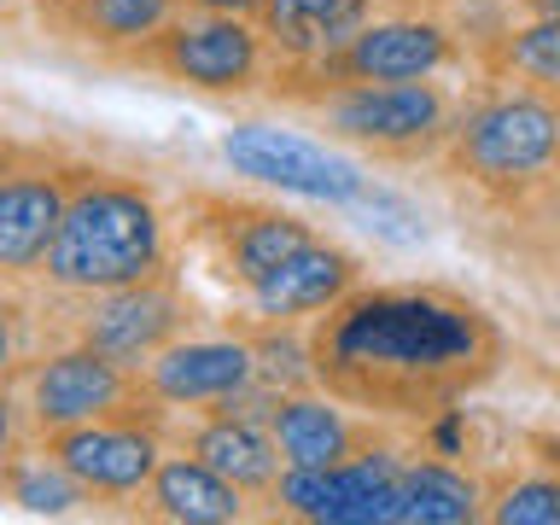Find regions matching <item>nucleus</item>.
Instances as JSON below:
<instances>
[{
  "instance_id": "nucleus-1",
  "label": "nucleus",
  "mask_w": 560,
  "mask_h": 525,
  "mask_svg": "<svg viewBox=\"0 0 560 525\" xmlns=\"http://www.w3.org/2000/svg\"><path fill=\"white\" fill-rule=\"evenodd\" d=\"M310 380L374 420H438L502 374L508 339L479 298L397 280L357 287L304 327Z\"/></svg>"
},
{
  "instance_id": "nucleus-7",
  "label": "nucleus",
  "mask_w": 560,
  "mask_h": 525,
  "mask_svg": "<svg viewBox=\"0 0 560 525\" xmlns=\"http://www.w3.org/2000/svg\"><path fill=\"white\" fill-rule=\"evenodd\" d=\"M217 152L240 182L292 192V199L310 205H362L368 187H374V175L350 147L327 135L280 129V122H234V129H222Z\"/></svg>"
},
{
  "instance_id": "nucleus-21",
  "label": "nucleus",
  "mask_w": 560,
  "mask_h": 525,
  "mask_svg": "<svg viewBox=\"0 0 560 525\" xmlns=\"http://www.w3.org/2000/svg\"><path fill=\"white\" fill-rule=\"evenodd\" d=\"M490 514L485 485L455 462H402L392 525H472Z\"/></svg>"
},
{
  "instance_id": "nucleus-8",
  "label": "nucleus",
  "mask_w": 560,
  "mask_h": 525,
  "mask_svg": "<svg viewBox=\"0 0 560 525\" xmlns=\"http://www.w3.org/2000/svg\"><path fill=\"white\" fill-rule=\"evenodd\" d=\"M187 234L199 240V252L217 262L228 287L252 292L257 280H269L292 252L322 234L310 217H298L287 205L269 199H234V192H192L187 199Z\"/></svg>"
},
{
  "instance_id": "nucleus-6",
  "label": "nucleus",
  "mask_w": 560,
  "mask_h": 525,
  "mask_svg": "<svg viewBox=\"0 0 560 525\" xmlns=\"http://www.w3.org/2000/svg\"><path fill=\"white\" fill-rule=\"evenodd\" d=\"M322 117L327 140H339L357 158H380V164H415V158H438L455 129V100L444 82H350L332 88L327 100L310 105Z\"/></svg>"
},
{
  "instance_id": "nucleus-17",
  "label": "nucleus",
  "mask_w": 560,
  "mask_h": 525,
  "mask_svg": "<svg viewBox=\"0 0 560 525\" xmlns=\"http://www.w3.org/2000/svg\"><path fill=\"white\" fill-rule=\"evenodd\" d=\"M182 450H192L205 467H217L222 479H234L252 502H269L275 479L287 472V455H280L269 420L228 415V409H199V420L182 438Z\"/></svg>"
},
{
  "instance_id": "nucleus-32",
  "label": "nucleus",
  "mask_w": 560,
  "mask_h": 525,
  "mask_svg": "<svg viewBox=\"0 0 560 525\" xmlns=\"http://www.w3.org/2000/svg\"><path fill=\"white\" fill-rule=\"evenodd\" d=\"M0 7H18V0H0Z\"/></svg>"
},
{
  "instance_id": "nucleus-13",
  "label": "nucleus",
  "mask_w": 560,
  "mask_h": 525,
  "mask_svg": "<svg viewBox=\"0 0 560 525\" xmlns=\"http://www.w3.org/2000/svg\"><path fill=\"white\" fill-rule=\"evenodd\" d=\"M88 164H65V158L35 152L30 164L0 175V280H24L47 269L52 234L65 222V205Z\"/></svg>"
},
{
  "instance_id": "nucleus-26",
  "label": "nucleus",
  "mask_w": 560,
  "mask_h": 525,
  "mask_svg": "<svg viewBox=\"0 0 560 525\" xmlns=\"http://www.w3.org/2000/svg\"><path fill=\"white\" fill-rule=\"evenodd\" d=\"M24 420H30V409L12 397V385L0 380V462H7V455L24 444Z\"/></svg>"
},
{
  "instance_id": "nucleus-12",
  "label": "nucleus",
  "mask_w": 560,
  "mask_h": 525,
  "mask_svg": "<svg viewBox=\"0 0 560 525\" xmlns=\"http://www.w3.org/2000/svg\"><path fill=\"white\" fill-rule=\"evenodd\" d=\"M187 322H192V304H187L182 280H175V262H170V269L135 280V287L94 292L77 339L105 350V357H117V362H129V368H147L164 345L182 339Z\"/></svg>"
},
{
  "instance_id": "nucleus-10",
  "label": "nucleus",
  "mask_w": 560,
  "mask_h": 525,
  "mask_svg": "<svg viewBox=\"0 0 560 525\" xmlns=\"http://www.w3.org/2000/svg\"><path fill=\"white\" fill-rule=\"evenodd\" d=\"M397 479L402 455L392 444H362L357 455L327 467H287L269 490V508L304 525H392Z\"/></svg>"
},
{
  "instance_id": "nucleus-31",
  "label": "nucleus",
  "mask_w": 560,
  "mask_h": 525,
  "mask_svg": "<svg viewBox=\"0 0 560 525\" xmlns=\"http://www.w3.org/2000/svg\"><path fill=\"white\" fill-rule=\"evenodd\" d=\"M59 7H77V0H35V12H59Z\"/></svg>"
},
{
  "instance_id": "nucleus-30",
  "label": "nucleus",
  "mask_w": 560,
  "mask_h": 525,
  "mask_svg": "<svg viewBox=\"0 0 560 525\" xmlns=\"http://www.w3.org/2000/svg\"><path fill=\"white\" fill-rule=\"evenodd\" d=\"M525 18H560V0H520Z\"/></svg>"
},
{
  "instance_id": "nucleus-25",
  "label": "nucleus",
  "mask_w": 560,
  "mask_h": 525,
  "mask_svg": "<svg viewBox=\"0 0 560 525\" xmlns=\"http://www.w3.org/2000/svg\"><path fill=\"white\" fill-rule=\"evenodd\" d=\"M18 362H24V304L0 292V380H12Z\"/></svg>"
},
{
  "instance_id": "nucleus-20",
  "label": "nucleus",
  "mask_w": 560,
  "mask_h": 525,
  "mask_svg": "<svg viewBox=\"0 0 560 525\" xmlns=\"http://www.w3.org/2000/svg\"><path fill=\"white\" fill-rule=\"evenodd\" d=\"M175 12H182V0H77V7L42 12V24L52 35H70V42L117 59V52H129L147 35H158Z\"/></svg>"
},
{
  "instance_id": "nucleus-15",
  "label": "nucleus",
  "mask_w": 560,
  "mask_h": 525,
  "mask_svg": "<svg viewBox=\"0 0 560 525\" xmlns=\"http://www.w3.org/2000/svg\"><path fill=\"white\" fill-rule=\"evenodd\" d=\"M368 275V262L350 252V245L315 234L304 252H292L269 280H257L245 292L257 322H275V327H298V322H315L322 310H332L345 292H357Z\"/></svg>"
},
{
  "instance_id": "nucleus-5",
  "label": "nucleus",
  "mask_w": 560,
  "mask_h": 525,
  "mask_svg": "<svg viewBox=\"0 0 560 525\" xmlns=\"http://www.w3.org/2000/svg\"><path fill=\"white\" fill-rule=\"evenodd\" d=\"M117 65L152 70L175 88L210 100H245L262 94L275 77V52L262 42L257 18H228V12H192L182 7L158 35H147L140 47L117 52Z\"/></svg>"
},
{
  "instance_id": "nucleus-19",
  "label": "nucleus",
  "mask_w": 560,
  "mask_h": 525,
  "mask_svg": "<svg viewBox=\"0 0 560 525\" xmlns=\"http://www.w3.org/2000/svg\"><path fill=\"white\" fill-rule=\"evenodd\" d=\"M140 508L170 525H240L252 514V497L234 479H222L217 467H205L192 450H182L158 462L152 485L140 490Z\"/></svg>"
},
{
  "instance_id": "nucleus-24",
  "label": "nucleus",
  "mask_w": 560,
  "mask_h": 525,
  "mask_svg": "<svg viewBox=\"0 0 560 525\" xmlns=\"http://www.w3.org/2000/svg\"><path fill=\"white\" fill-rule=\"evenodd\" d=\"M497 525H560V467L549 472H525V479L502 485L490 497V514Z\"/></svg>"
},
{
  "instance_id": "nucleus-14",
  "label": "nucleus",
  "mask_w": 560,
  "mask_h": 525,
  "mask_svg": "<svg viewBox=\"0 0 560 525\" xmlns=\"http://www.w3.org/2000/svg\"><path fill=\"white\" fill-rule=\"evenodd\" d=\"M140 374L164 409H217L257 380V345L252 332H222V339H187L182 332Z\"/></svg>"
},
{
  "instance_id": "nucleus-29",
  "label": "nucleus",
  "mask_w": 560,
  "mask_h": 525,
  "mask_svg": "<svg viewBox=\"0 0 560 525\" xmlns=\"http://www.w3.org/2000/svg\"><path fill=\"white\" fill-rule=\"evenodd\" d=\"M532 450L542 467H560V438H532Z\"/></svg>"
},
{
  "instance_id": "nucleus-2",
  "label": "nucleus",
  "mask_w": 560,
  "mask_h": 525,
  "mask_svg": "<svg viewBox=\"0 0 560 525\" xmlns=\"http://www.w3.org/2000/svg\"><path fill=\"white\" fill-rule=\"evenodd\" d=\"M158 269H170V222L164 205L135 175L88 170L65 205V222L47 252V280L59 292H117Z\"/></svg>"
},
{
  "instance_id": "nucleus-11",
  "label": "nucleus",
  "mask_w": 560,
  "mask_h": 525,
  "mask_svg": "<svg viewBox=\"0 0 560 525\" xmlns=\"http://www.w3.org/2000/svg\"><path fill=\"white\" fill-rule=\"evenodd\" d=\"M42 444L77 472V485L94 502H129L152 485L158 462H164V438L158 420L147 415H105V420H82V427H59L42 432Z\"/></svg>"
},
{
  "instance_id": "nucleus-4",
  "label": "nucleus",
  "mask_w": 560,
  "mask_h": 525,
  "mask_svg": "<svg viewBox=\"0 0 560 525\" xmlns=\"http://www.w3.org/2000/svg\"><path fill=\"white\" fill-rule=\"evenodd\" d=\"M462 65V42L450 24L438 18H368L339 52L315 65H275V77L262 94L287 100V105H315L332 88L350 82H420V77H444Z\"/></svg>"
},
{
  "instance_id": "nucleus-18",
  "label": "nucleus",
  "mask_w": 560,
  "mask_h": 525,
  "mask_svg": "<svg viewBox=\"0 0 560 525\" xmlns=\"http://www.w3.org/2000/svg\"><path fill=\"white\" fill-rule=\"evenodd\" d=\"M380 0H262L257 30L269 42L275 65H315L327 52H339Z\"/></svg>"
},
{
  "instance_id": "nucleus-28",
  "label": "nucleus",
  "mask_w": 560,
  "mask_h": 525,
  "mask_svg": "<svg viewBox=\"0 0 560 525\" xmlns=\"http://www.w3.org/2000/svg\"><path fill=\"white\" fill-rule=\"evenodd\" d=\"M30 147H24V140H12V135H0V175H12L18 164H30Z\"/></svg>"
},
{
  "instance_id": "nucleus-27",
  "label": "nucleus",
  "mask_w": 560,
  "mask_h": 525,
  "mask_svg": "<svg viewBox=\"0 0 560 525\" xmlns=\"http://www.w3.org/2000/svg\"><path fill=\"white\" fill-rule=\"evenodd\" d=\"M182 7H192V12H228V18H257L262 0H182Z\"/></svg>"
},
{
  "instance_id": "nucleus-23",
  "label": "nucleus",
  "mask_w": 560,
  "mask_h": 525,
  "mask_svg": "<svg viewBox=\"0 0 560 525\" xmlns=\"http://www.w3.org/2000/svg\"><path fill=\"white\" fill-rule=\"evenodd\" d=\"M490 70H497V82L560 94V18H525V24L502 30L490 42Z\"/></svg>"
},
{
  "instance_id": "nucleus-22",
  "label": "nucleus",
  "mask_w": 560,
  "mask_h": 525,
  "mask_svg": "<svg viewBox=\"0 0 560 525\" xmlns=\"http://www.w3.org/2000/svg\"><path fill=\"white\" fill-rule=\"evenodd\" d=\"M0 497H7L12 508H24V514H52V520H59V514H77L82 502H94V497L77 485V472H70L47 444H42V450H24V444H18L7 462H0Z\"/></svg>"
},
{
  "instance_id": "nucleus-9",
  "label": "nucleus",
  "mask_w": 560,
  "mask_h": 525,
  "mask_svg": "<svg viewBox=\"0 0 560 525\" xmlns=\"http://www.w3.org/2000/svg\"><path fill=\"white\" fill-rule=\"evenodd\" d=\"M24 409L35 432H59V427H82V420H105V415H147L164 420V402L152 397V385L140 368L105 357L94 345H70L52 350L47 362L30 368L24 380Z\"/></svg>"
},
{
  "instance_id": "nucleus-3",
  "label": "nucleus",
  "mask_w": 560,
  "mask_h": 525,
  "mask_svg": "<svg viewBox=\"0 0 560 525\" xmlns=\"http://www.w3.org/2000/svg\"><path fill=\"white\" fill-rule=\"evenodd\" d=\"M444 170L497 205L532 199L560 182V94L508 82L472 100L444 140Z\"/></svg>"
},
{
  "instance_id": "nucleus-16",
  "label": "nucleus",
  "mask_w": 560,
  "mask_h": 525,
  "mask_svg": "<svg viewBox=\"0 0 560 525\" xmlns=\"http://www.w3.org/2000/svg\"><path fill=\"white\" fill-rule=\"evenodd\" d=\"M269 432L287 455V467H327L374 444V415H357L350 402L327 397L322 385H298V392L275 397Z\"/></svg>"
}]
</instances>
